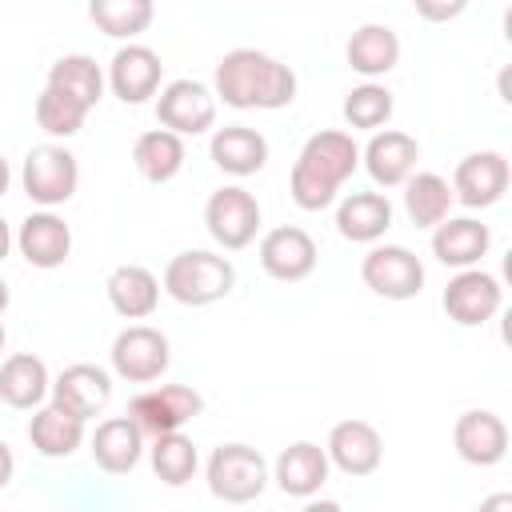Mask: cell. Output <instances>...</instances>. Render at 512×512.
Masks as SVG:
<instances>
[{"label":"cell","instance_id":"e0dca14e","mask_svg":"<svg viewBox=\"0 0 512 512\" xmlns=\"http://www.w3.org/2000/svg\"><path fill=\"white\" fill-rule=\"evenodd\" d=\"M360 160H364L372 184H380V188H400V184L416 172L420 144H416V136H408V132H400V128H376L372 140L364 144Z\"/></svg>","mask_w":512,"mask_h":512},{"label":"cell","instance_id":"74e56055","mask_svg":"<svg viewBox=\"0 0 512 512\" xmlns=\"http://www.w3.org/2000/svg\"><path fill=\"white\" fill-rule=\"evenodd\" d=\"M12 244H16V236H12V228H8V220L0 216V264L8 260V252H12Z\"/></svg>","mask_w":512,"mask_h":512},{"label":"cell","instance_id":"277c9868","mask_svg":"<svg viewBox=\"0 0 512 512\" xmlns=\"http://www.w3.org/2000/svg\"><path fill=\"white\" fill-rule=\"evenodd\" d=\"M204 480H208V492L216 500H224V504H252L268 488V460L252 444L232 440V444H220L208 456Z\"/></svg>","mask_w":512,"mask_h":512},{"label":"cell","instance_id":"8d00e7d4","mask_svg":"<svg viewBox=\"0 0 512 512\" xmlns=\"http://www.w3.org/2000/svg\"><path fill=\"white\" fill-rule=\"evenodd\" d=\"M12 472H16V456H12V448L0 440V488L12 484Z\"/></svg>","mask_w":512,"mask_h":512},{"label":"cell","instance_id":"9c48e42d","mask_svg":"<svg viewBox=\"0 0 512 512\" xmlns=\"http://www.w3.org/2000/svg\"><path fill=\"white\" fill-rule=\"evenodd\" d=\"M204 412V396L188 384H160V388H144L132 396L128 416L136 420V428L144 436H160V432H176L188 420H196Z\"/></svg>","mask_w":512,"mask_h":512},{"label":"cell","instance_id":"ba28073f","mask_svg":"<svg viewBox=\"0 0 512 512\" xmlns=\"http://www.w3.org/2000/svg\"><path fill=\"white\" fill-rule=\"evenodd\" d=\"M360 280L384 300H412L424 288V264L404 244H376L360 260Z\"/></svg>","mask_w":512,"mask_h":512},{"label":"cell","instance_id":"7a4b0ae2","mask_svg":"<svg viewBox=\"0 0 512 512\" xmlns=\"http://www.w3.org/2000/svg\"><path fill=\"white\" fill-rule=\"evenodd\" d=\"M356 164H360V148L348 132L328 128V132L308 136L292 164V176H288V192H292L296 208H304V212L328 208L336 200L340 184L356 172Z\"/></svg>","mask_w":512,"mask_h":512},{"label":"cell","instance_id":"5b68a950","mask_svg":"<svg viewBox=\"0 0 512 512\" xmlns=\"http://www.w3.org/2000/svg\"><path fill=\"white\" fill-rule=\"evenodd\" d=\"M20 184H24V192H28L32 204L56 208V204H68V200L76 196L80 164H76V156H72L64 144H36V148L24 156Z\"/></svg>","mask_w":512,"mask_h":512},{"label":"cell","instance_id":"4316f807","mask_svg":"<svg viewBox=\"0 0 512 512\" xmlns=\"http://www.w3.org/2000/svg\"><path fill=\"white\" fill-rule=\"evenodd\" d=\"M84 424H88V420L64 412L60 404H40V408L32 412L28 440H32V448H36L40 456H48V460H68V456L84 444Z\"/></svg>","mask_w":512,"mask_h":512},{"label":"cell","instance_id":"484cf974","mask_svg":"<svg viewBox=\"0 0 512 512\" xmlns=\"http://www.w3.org/2000/svg\"><path fill=\"white\" fill-rule=\"evenodd\" d=\"M348 68L360 72L364 80H376V76H388L396 64H400V36L388 28V24H360L352 36H348Z\"/></svg>","mask_w":512,"mask_h":512},{"label":"cell","instance_id":"5bb4252c","mask_svg":"<svg viewBox=\"0 0 512 512\" xmlns=\"http://www.w3.org/2000/svg\"><path fill=\"white\" fill-rule=\"evenodd\" d=\"M108 88L112 96H120L124 104H144L160 92V80H164V64H160V52L148 48V44H124L116 48L112 64H108Z\"/></svg>","mask_w":512,"mask_h":512},{"label":"cell","instance_id":"60d3db41","mask_svg":"<svg viewBox=\"0 0 512 512\" xmlns=\"http://www.w3.org/2000/svg\"><path fill=\"white\" fill-rule=\"evenodd\" d=\"M4 340H8V336H4V324H0V352H4Z\"/></svg>","mask_w":512,"mask_h":512},{"label":"cell","instance_id":"836d02e7","mask_svg":"<svg viewBox=\"0 0 512 512\" xmlns=\"http://www.w3.org/2000/svg\"><path fill=\"white\" fill-rule=\"evenodd\" d=\"M36 124L48 132V136H76L80 128H84V120H88V112L92 108H84L76 96H68V92H60V88H52V84H44V92L36 96Z\"/></svg>","mask_w":512,"mask_h":512},{"label":"cell","instance_id":"30bf717a","mask_svg":"<svg viewBox=\"0 0 512 512\" xmlns=\"http://www.w3.org/2000/svg\"><path fill=\"white\" fill-rule=\"evenodd\" d=\"M156 120L176 136H200L216 124V92L188 76L168 80L156 96Z\"/></svg>","mask_w":512,"mask_h":512},{"label":"cell","instance_id":"ab89813d","mask_svg":"<svg viewBox=\"0 0 512 512\" xmlns=\"http://www.w3.org/2000/svg\"><path fill=\"white\" fill-rule=\"evenodd\" d=\"M8 300H12V292H8V284L0 280V316H4V308H8Z\"/></svg>","mask_w":512,"mask_h":512},{"label":"cell","instance_id":"44dd1931","mask_svg":"<svg viewBox=\"0 0 512 512\" xmlns=\"http://www.w3.org/2000/svg\"><path fill=\"white\" fill-rule=\"evenodd\" d=\"M88 452H92L96 468H104L108 476H124L144 456V432L136 428V420L128 412L124 416H108V420L96 424V432L88 440Z\"/></svg>","mask_w":512,"mask_h":512},{"label":"cell","instance_id":"d4e9b609","mask_svg":"<svg viewBox=\"0 0 512 512\" xmlns=\"http://www.w3.org/2000/svg\"><path fill=\"white\" fill-rule=\"evenodd\" d=\"M104 288H108V304L124 320H144L160 304V280L144 264H120V268H112V276H108Z\"/></svg>","mask_w":512,"mask_h":512},{"label":"cell","instance_id":"ac0fdd59","mask_svg":"<svg viewBox=\"0 0 512 512\" xmlns=\"http://www.w3.org/2000/svg\"><path fill=\"white\" fill-rule=\"evenodd\" d=\"M16 248L32 268H60L72 256V228L64 224V216H56L52 208H40L32 216L20 220L16 228Z\"/></svg>","mask_w":512,"mask_h":512},{"label":"cell","instance_id":"f546056e","mask_svg":"<svg viewBox=\"0 0 512 512\" xmlns=\"http://www.w3.org/2000/svg\"><path fill=\"white\" fill-rule=\"evenodd\" d=\"M452 204V184L440 172H412L404 180V212L416 228H436L452 212Z\"/></svg>","mask_w":512,"mask_h":512},{"label":"cell","instance_id":"1f68e13d","mask_svg":"<svg viewBox=\"0 0 512 512\" xmlns=\"http://www.w3.org/2000/svg\"><path fill=\"white\" fill-rule=\"evenodd\" d=\"M48 84L60 88V92H68V96H76L84 108H96L104 100V84L108 80H104V72H100V64L92 56L72 52V56H60L48 68Z\"/></svg>","mask_w":512,"mask_h":512},{"label":"cell","instance_id":"cb8c5ba5","mask_svg":"<svg viewBox=\"0 0 512 512\" xmlns=\"http://www.w3.org/2000/svg\"><path fill=\"white\" fill-rule=\"evenodd\" d=\"M392 228V204L384 192H352L336 208V232L352 244H376Z\"/></svg>","mask_w":512,"mask_h":512},{"label":"cell","instance_id":"603a6c76","mask_svg":"<svg viewBox=\"0 0 512 512\" xmlns=\"http://www.w3.org/2000/svg\"><path fill=\"white\" fill-rule=\"evenodd\" d=\"M208 152H212V164L228 176H256L268 164V140H264V132H256L248 124L216 128Z\"/></svg>","mask_w":512,"mask_h":512},{"label":"cell","instance_id":"f1b7e54d","mask_svg":"<svg viewBox=\"0 0 512 512\" xmlns=\"http://www.w3.org/2000/svg\"><path fill=\"white\" fill-rule=\"evenodd\" d=\"M188 152H184V136L168 132V128H152L144 136H136L132 144V164L148 184H168L180 176Z\"/></svg>","mask_w":512,"mask_h":512},{"label":"cell","instance_id":"8992f818","mask_svg":"<svg viewBox=\"0 0 512 512\" xmlns=\"http://www.w3.org/2000/svg\"><path fill=\"white\" fill-rule=\"evenodd\" d=\"M112 372L128 384H152L168 372L172 364V344L160 328L152 324H128L116 340H112Z\"/></svg>","mask_w":512,"mask_h":512},{"label":"cell","instance_id":"f35d334b","mask_svg":"<svg viewBox=\"0 0 512 512\" xmlns=\"http://www.w3.org/2000/svg\"><path fill=\"white\" fill-rule=\"evenodd\" d=\"M8 184H12V168H8V160L0 156V200H4V192H8Z\"/></svg>","mask_w":512,"mask_h":512},{"label":"cell","instance_id":"2e32d148","mask_svg":"<svg viewBox=\"0 0 512 512\" xmlns=\"http://www.w3.org/2000/svg\"><path fill=\"white\" fill-rule=\"evenodd\" d=\"M452 444L464 464L492 468L508 456V424L488 408H468V412H460V420L452 428Z\"/></svg>","mask_w":512,"mask_h":512},{"label":"cell","instance_id":"7402d4cb","mask_svg":"<svg viewBox=\"0 0 512 512\" xmlns=\"http://www.w3.org/2000/svg\"><path fill=\"white\" fill-rule=\"evenodd\" d=\"M492 232L476 216H444L432 228V256L448 268H472L488 256Z\"/></svg>","mask_w":512,"mask_h":512},{"label":"cell","instance_id":"3957f363","mask_svg":"<svg viewBox=\"0 0 512 512\" xmlns=\"http://www.w3.org/2000/svg\"><path fill=\"white\" fill-rule=\"evenodd\" d=\"M160 288H164L176 304H184V308H204V304L224 300V296L236 288V268H232V260L220 256V252L188 248V252H176V256L164 264Z\"/></svg>","mask_w":512,"mask_h":512},{"label":"cell","instance_id":"4dcf8cb0","mask_svg":"<svg viewBox=\"0 0 512 512\" xmlns=\"http://www.w3.org/2000/svg\"><path fill=\"white\" fill-rule=\"evenodd\" d=\"M152 16L156 0H88V20L112 40H136L140 32H148Z\"/></svg>","mask_w":512,"mask_h":512},{"label":"cell","instance_id":"d6a6232c","mask_svg":"<svg viewBox=\"0 0 512 512\" xmlns=\"http://www.w3.org/2000/svg\"><path fill=\"white\" fill-rule=\"evenodd\" d=\"M148 456H152V472L168 484V488H180V484H188L192 476H196V468H200V456H196V444L176 428V432H160V436H152V448H148Z\"/></svg>","mask_w":512,"mask_h":512},{"label":"cell","instance_id":"83f0119b","mask_svg":"<svg viewBox=\"0 0 512 512\" xmlns=\"http://www.w3.org/2000/svg\"><path fill=\"white\" fill-rule=\"evenodd\" d=\"M48 388H52V376H48V368H44L40 356H32V352H12V356L0 364V400H4L8 408H20V412L40 408L44 396H48Z\"/></svg>","mask_w":512,"mask_h":512},{"label":"cell","instance_id":"ffe728a7","mask_svg":"<svg viewBox=\"0 0 512 512\" xmlns=\"http://www.w3.org/2000/svg\"><path fill=\"white\" fill-rule=\"evenodd\" d=\"M328 472H332L328 452H324L320 444H312V440L288 444V448L276 456V464H272L276 488H280L284 496H292V500H312V496L328 484Z\"/></svg>","mask_w":512,"mask_h":512},{"label":"cell","instance_id":"d6986e66","mask_svg":"<svg viewBox=\"0 0 512 512\" xmlns=\"http://www.w3.org/2000/svg\"><path fill=\"white\" fill-rule=\"evenodd\" d=\"M52 404H60L64 412L80 416V420H92L104 412V404L112 400V376L100 368V364H68L52 388H48Z\"/></svg>","mask_w":512,"mask_h":512},{"label":"cell","instance_id":"6da1fadb","mask_svg":"<svg viewBox=\"0 0 512 512\" xmlns=\"http://www.w3.org/2000/svg\"><path fill=\"white\" fill-rule=\"evenodd\" d=\"M212 92H216V100H224L228 108H240V112L244 108L276 112L296 100V72L260 48H232L216 64Z\"/></svg>","mask_w":512,"mask_h":512},{"label":"cell","instance_id":"9a60e30c","mask_svg":"<svg viewBox=\"0 0 512 512\" xmlns=\"http://www.w3.org/2000/svg\"><path fill=\"white\" fill-rule=\"evenodd\" d=\"M324 452H328V464L332 468H340L344 476L360 480V476H372L380 468V460H384V436L368 420H340V424H332Z\"/></svg>","mask_w":512,"mask_h":512},{"label":"cell","instance_id":"52a82bcc","mask_svg":"<svg viewBox=\"0 0 512 512\" xmlns=\"http://www.w3.org/2000/svg\"><path fill=\"white\" fill-rule=\"evenodd\" d=\"M204 228L228 252L248 248L256 240V232H260V204H256V196L248 188H240V184H228V188L212 192L208 204H204Z\"/></svg>","mask_w":512,"mask_h":512},{"label":"cell","instance_id":"4fadbf2b","mask_svg":"<svg viewBox=\"0 0 512 512\" xmlns=\"http://www.w3.org/2000/svg\"><path fill=\"white\" fill-rule=\"evenodd\" d=\"M316 260H320L316 240L296 224H280L260 240V268L280 284L308 280L316 272Z\"/></svg>","mask_w":512,"mask_h":512},{"label":"cell","instance_id":"7c38bea8","mask_svg":"<svg viewBox=\"0 0 512 512\" xmlns=\"http://www.w3.org/2000/svg\"><path fill=\"white\" fill-rule=\"evenodd\" d=\"M508 180H512V168L504 152H492V148L468 152L452 172V196L464 208H492L508 192Z\"/></svg>","mask_w":512,"mask_h":512},{"label":"cell","instance_id":"e575fe53","mask_svg":"<svg viewBox=\"0 0 512 512\" xmlns=\"http://www.w3.org/2000/svg\"><path fill=\"white\" fill-rule=\"evenodd\" d=\"M392 108H396L392 92H388L384 84H376V80H364V84H356V88L344 96V120H348L352 128H364V132L384 128V124L392 120Z\"/></svg>","mask_w":512,"mask_h":512},{"label":"cell","instance_id":"8fae6325","mask_svg":"<svg viewBox=\"0 0 512 512\" xmlns=\"http://www.w3.org/2000/svg\"><path fill=\"white\" fill-rule=\"evenodd\" d=\"M440 304H444L448 320H456L460 328H480L500 312L504 288H500V280L492 272L472 264V268H456V276L448 280Z\"/></svg>","mask_w":512,"mask_h":512},{"label":"cell","instance_id":"d590c367","mask_svg":"<svg viewBox=\"0 0 512 512\" xmlns=\"http://www.w3.org/2000/svg\"><path fill=\"white\" fill-rule=\"evenodd\" d=\"M412 4H416L420 20H428V24H448L468 8V0H412Z\"/></svg>","mask_w":512,"mask_h":512}]
</instances>
